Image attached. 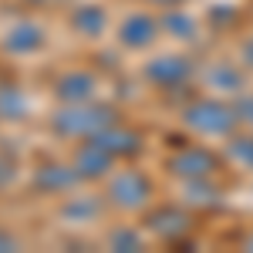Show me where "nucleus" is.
Here are the masks:
<instances>
[{"instance_id": "f257e3e1", "label": "nucleus", "mask_w": 253, "mask_h": 253, "mask_svg": "<svg viewBox=\"0 0 253 253\" xmlns=\"http://www.w3.org/2000/svg\"><path fill=\"white\" fill-rule=\"evenodd\" d=\"M179 125L196 138H210V142H226V138L240 132L243 125H240V115H236V105L233 98L226 101L223 95H193L186 105H182V112H179Z\"/></svg>"}, {"instance_id": "f03ea898", "label": "nucleus", "mask_w": 253, "mask_h": 253, "mask_svg": "<svg viewBox=\"0 0 253 253\" xmlns=\"http://www.w3.org/2000/svg\"><path fill=\"white\" fill-rule=\"evenodd\" d=\"M115 122H122L115 105L91 98V101H78V105H58L47 118V128H51V135L64 138V142H81V138H95L98 132H105Z\"/></svg>"}, {"instance_id": "7ed1b4c3", "label": "nucleus", "mask_w": 253, "mask_h": 253, "mask_svg": "<svg viewBox=\"0 0 253 253\" xmlns=\"http://www.w3.org/2000/svg\"><path fill=\"white\" fill-rule=\"evenodd\" d=\"M101 196L108 203V210L122 216H142L152 203H156V182L152 175L138 166H122L101 182Z\"/></svg>"}, {"instance_id": "20e7f679", "label": "nucleus", "mask_w": 253, "mask_h": 253, "mask_svg": "<svg viewBox=\"0 0 253 253\" xmlns=\"http://www.w3.org/2000/svg\"><path fill=\"white\" fill-rule=\"evenodd\" d=\"M162 169L172 179H219L230 166H226V156L219 149H213V145L182 142L162 159Z\"/></svg>"}, {"instance_id": "39448f33", "label": "nucleus", "mask_w": 253, "mask_h": 253, "mask_svg": "<svg viewBox=\"0 0 253 253\" xmlns=\"http://www.w3.org/2000/svg\"><path fill=\"white\" fill-rule=\"evenodd\" d=\"M138 75L152 91H179V88H189V81H196L199 68H196V61L189 54L166 51V54H152L142 64Z\"/></svg>"}, {"instance_id": "423d86ee", "label": "nucleus", "mask_w": 253, "mask_h": 253, "mask_svg": "<svg viewBox=\"0 0 253 253\" xmlns=\"http://www.w3.org/2000/svg\"><path fill=\"white\" fill-rule=\"evenodd\" d=\"M196 226V210H189L186 203H152L142 213V230L152 233L156 240L166 243H179L186 233H193Z\"/></svg>"}, {"instance_id": "0eeeda50", "label": "nucleus", "mask_w": 253, "mask_h": 253, "mask_svg": "<svg viewBox=\"0 0 253 253\" xmlns=\"http://www.w3.org/2000/svg\"><path fill=\"white\" fill-rule=\"evenodd\" d=\"M250 71L240 64L236 58H213L206 61L203 68H199V84L206 88V91H213V95H223V98H240L243 91H250V78H247Z\"/></svg>"}, {"instance_id": "6e6552de", "label": "nucleus", "mask_w": 253, "mask_h": 253, "mask_svg": "<svg viewBox=\"0 0 253 253\" xmlns=\"http://www.w3.org/2000/svg\"><path fill=\"white\" fill-rule=\"evenodd\" d=\"M159 38H162V27H159V17L152 10H128L115 24V44L122 51H132V54L156 47Z\"/></svg>"}, {"instance_id": "1a4fd4ad", "label": "nucleus", "mask_w": 253, "mask_h": 253, "mask_svg": "<svg viewBox=\"0 0 253 253\" xmlns=\"http://www.w3.org/2000/svg\"><path fill=\"white\" fill-rule=\"evenodd\" d=\"M71 169L78 172L81 182H105L108 175L115 172L118 159L105 149V145H98L95 138H81L75 142V149H71Z\"/></svg>"}, {"instance_id": "9d476101", "label": "nucleus", "mask_w": 253, "mask_h": 253, "mask_svg": "<svg viewBox=\"0 0 253 253\" xmlns=\"http://www.w3.org/2000/svg\"><path fill=\"white\" fill-rule=\"evenodd\" d=\"M44 44H47L44 27H41L38 20H31V17H20V20L7 24V27L0 31V51L10 54V58L38 54V51H44Z\"/></svg>"}, {"instance_id": "9b49d317", "label": "nucleus", "mask_w": 253, "mask_h": 253, "mask_svg": "<svg viewBox=\"0 0 253 253\" xmlns=\"http://www.w3.org/2000/svg\"><path fill=\"white\" fill-rule=\"evenodd\" d=\"M51 95L58 105H78V101H91L98 95V78L88 68H64L51 81Z\"/></svg>"}, {"instance_id": "f8f14e48", "label": "nucleus", "mask_w": 253, "mask_h": 253, "mask_svg": "<svg viewBox=\"0 0 253 253\" xmlns=\"http://www.w3.org/2000/svg\"><path fill=\"white\" fill-rule=\"evenodd\" d=\"M78 182L81 179L71 169V162H44L31 172V189L38 196H47V199L51 196H68Z\"/></svg>"}, {"instance_id": "ddd939ff", "label": "nucleus", "mask_w": 253, "mask_h": 253, "mask_svg": "<svg viewBox=\"0 0 253 253\" xmlns=\"http://www.w3.org/2000/svg\"><path fill=\"white\" fill-rule=\"evenodd\" d=\"M98 145H105L118 162H132L145 152V135L132 128V125H125V122H115V125H108L105 132H98L95 135Z\"/></svg>"}, {"instance_id": "4468645a", "label": "nucleus", "mask_w": 253, "mask_h": 253, "mask_svg": "<svg viewBox=\"0 0 253 253\" xmlns=\"http://www.w3.org/2000/svg\"><path fill=\"white\" fill-rule=\"evenodd\" d=\"M68 27L81 41H101L112 27V14L101 3H75L68 10Z\"/></svg>"}, {"instance_id": "2eb2a0df", "label": "nucleus", "mask_w": 253, "mask_h": 253, "mask_svg": "<svg viewBox=\"0 0 253 253\" xmlns=\"http://www.w3.org/2000/svg\"><path fill=\"white\" fill-rule=\"evenodd\" d=\"M159 27H162V38L175 41V44H196L203 38V20L196 17L193 10L186 7H169L159 14Z\"/></svg>"}, {"instance_id": "dca6fc26", "label": "nucleus", "mask_w": 253, "mask_h": 253, "mask_svg": "<svg viewBox=\"0 0 253 253\" xmlns=\"http://www.w3.org/2000/svg\"><path fill=\"white\" fill-rule=\"evenodd\" d=\"M175 199L189 210H216L223 203V186L216 179H175Z\"/></svg>"}, {"instance_id": "f3484780", "label": "nucleus", "mask_w": 253, "mask_h": 253, "mask_svg": "<svg viewBox=\"0 0 253 253\" xmlns=\"http://www.w3.org/2000/svg\"><path fill=\"white\" fill-rule=\"evenodd\" d=\"M108 210V203H105V196H68L64 203H61V219L64 223H98L101 219V213Z\"/></svg>"}, {"instance_id": "a211bd4d", "label": "nucleus", "mask_w": 253, "mask_h": 253, "mask_svg": "<svg viewBox=\"0 0 253 253\" xmlns=\"http://www.w3.org/2000/svg\"><path fill=\"white\" fill-rule=\"evenodd\" d=\"M31 108H34V101H31V95H27L20 84L0 81V122H7V125L27 122Z\"/></svg>"}, {"instance_id": "6ab92c4d", "label": "nucleus", "mask_w": 253, "mask_h": 253, "mask_svg": "<svg viewBox=\"0 0 253 253\" xmlns=\"http://www.w3.org/2000/svg\"><path fill=\"white\" fill-rule=\"evenodd\" d=\"M223 156L226 166L236 172H253V132H233V135L223 142Z\"/></svg>"}, {"instance_id": "aec40b11", "label": "nucleus", "mask_w": 253, "mask_h": 253, "mask_svg": "<svg viewBox=\"0 0 253 253\" xmlns=\"http://www.w3.org/2000/svg\"><path fill=\"white\" fill-rule=\"evenodd\" d=\"M105 247L108 250H142L145 247V236H142V230H138L135 223H118V226H112L108 233H105Z\"/></svg>"}, {"instance_id": "412c9836", "label": "nucleus", "mask_w": 253, "mask_h": 253, "mask_svg": "<svg viewBox=\"0 0 253 253\" xmlns=\"http://www.w3.org/2000/svg\"><path fill=\"white\" fill-rule=\"evenodd\" d=\"M236 17H240V10H236L233 3H216V7H210V14H206V24L226 31L230 24H236Z\"/></svg>"}, {"instance_id": "4be33fe9", "label": "nucleus", "mask_w": 253, "mask_h": 253, "mask_svg": "<svg viewBox=\"0 0 253 253\" xmlns=\"http://www.w3.org/2000/svg\"><path fill=\"white\" fill-rule=\"evenodd\" d=\"M233 105H236V115H240V125L253 132V88L243 91L240 98H233Z\"/></svg>"}, {"instance_id": "5701e85b", "label": "nucleus", "mask_w": 253, "mask_h": 253, "mask_svg": "<svg viewBox=\"0 0 253 253\" xmlns=\"http://www.w3.org/2000/svg\"><path fill=\"white\" fill-rule=\"evenodd\" d=\"M236 61H240L247 71H253V34L236 41Z\"/></svg>"}, {"instance_id": "b1692460", "label": "nucleus", "mask_w": 253, "mask_h": 253, "mask_svg": "<svg viewBox=\"0 0 253 253\" xmlns=\"http://www.w3.org/2000/svg\"><path fill=\"white\" fill-rule=\"evenodd\" d=\"M14 179H17V166H14L10 159L0 156V189H10V186H14Z\"/></svg>"}, {"instance_id": "393cba45", "label": "nucleus", "mask_w": 253, "mask_h": 253, "mask_svg": "<svg viewBox=\"0 0 253 253\" xmlns=\"http://www.w3.org/2000/svg\"><path fill=\"white\" fill-rule=\"evenodd\" d=\"M145 7H159V10H169V7H182L186 0H142Z\"/></svg>"}, {"instance_id": "a878e982", "label": "nucleus", "mask_w": 253, "mask_h": 253, "mask_svg": "<svg viewBox=\"0 0 253 253\" xmlns=\"http://www.w3.org/2000/svg\"><path fill=\"white\" fill-rule=\"evenodd\" d=\"M10 247H17V243H14V236H7L3 230H0V250H10Z\"/></svg>"}, {"instance_id": "bb28decb", "label": "nucleus", "mask_w": 253, "mask_h": 253, "mask_svg": "<svg viewBox=\"0 0 253 253\" xmlns=\"http://www.w3.org/2000/svg\"><path fill=\"white\" fill-rule=\"evenodd\" d=\"M243 250H253V230L247 236H243Z\"/></svg>"}, {"instance_id": "cd10ccee", "label": "nucleus", "mask_w": 253, "mask_h": 253, "mask_svg": "<svg viewBox=\"0 0 253 253\" xmlns=\"http://www.w3.org/2000/svg\"><path fill=\"white\" fill-rule=\"evenodd\" d=\"M54 3H68V0H54Z\"/></svg>"}]
</instances>
